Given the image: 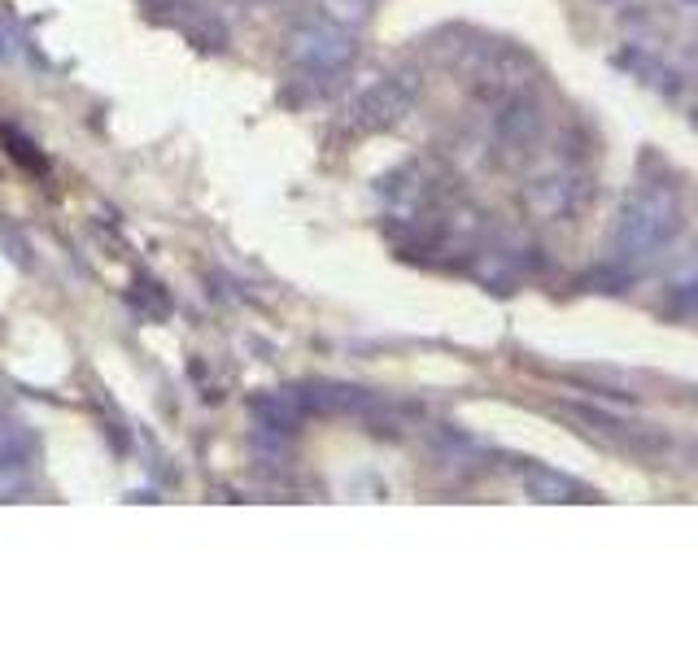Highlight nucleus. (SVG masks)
Listing matches in <instances>:
<instances>
[{
	"label": "nucleus",
	"instance_id": "7ed1b4c3",
	"mask_svg": "<svg viewBox=\"0 0 698 654\" xmlns=\"http://www.w3.org/2000/svg\"><path fill=\"white\" fill-rule=\"evenodd\" d=\"M36 467V436L22 423H0V484L22 480Z\"/></svg>",
	"mask_w": 698,
	"mask_h": 654
},
{
	"label": "nucleus",
	"instance_id": "20e7f679",
	"mask_svg": "<svg viewBox=\"0 0 698 654\" xmlns=\"http://www.w3.org/2000/svg\"><path fill=\"white\" fill-rule=\"evenodd\" d=\"M149 4H158V9H162V4H174V0H149Z\"/></svg>",
	"mask_w": 698,
	"mask_h": 654
},
{
	"label": "nucleus",
	"instance_id": "f257e3e1",
	"mask_svg": "<svg viewBox=\"0 0 698 654\" xmlns=\"http://www.w3.org/2000/svg\"><path fill=\"white\" fill-rule=\"evenodd\" d=\"M289 58L301 70H341L353 58V40L349 31L332 27V22H301L289 36Z\"/></svg>",
	"mask_w": 698,
	"mask_h": 654
},
{
	"label": "nucleus",
	"instance_id": "f03ea898",
	"mask_svg": "<svg viewBox=\"0 0 698 654\" xmlns=\"http://www.w3.org/2000/svg\"><path fill=\"white\" fill-rule=\"evenodd\" d=\"M402 110H407V97H402V88H393V83H380V88L362 92V97L349 105V122H353V127H362V131H376V127H389V122L398 119Z\"/></svg>",
	"mask_w": 698,
	"mask_h": 654
}]
</instances>
